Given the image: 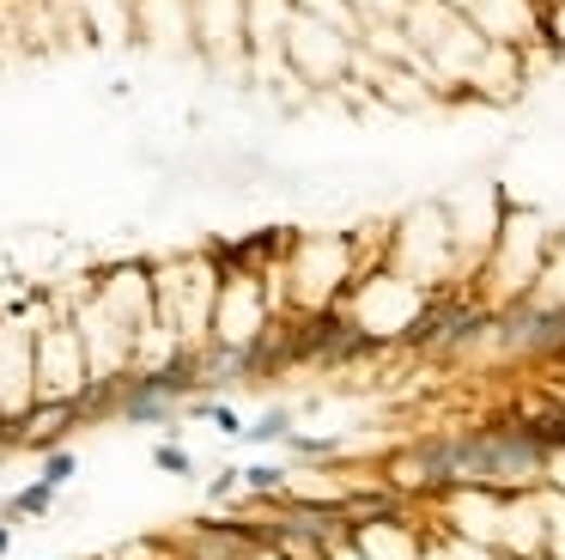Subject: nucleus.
<instances>
[{
  "label": "nucleus",
  "instance_id": "nucleus-1",
  "mask_svg": "<svg viewBox=\"0 0 565 560\" xmlns=\"http://www.w3.org/2000/svg\"><path fill=\"white\" fill-rule=\"evenodd\" d=\"M553 244H560V232H553L535 207H511V202H504L499 232H492V250H487V263H480V275L468 280V293L480 298V305H492V311L511 305V298H529L535 287L548 280Z\"/></svg>",
  "mask_w": 565,
  "mask_h": 560
},
{
  "label": "nucleus",
  "instance_id": "nucleus-2",
  "mask_svg": "<svg viewBox=\"0 0 565 560\" xmlns=\"http://www.w3.org/2000/svg\"><path fill=\"white\" fill-rule=\"evenodd\" d=\"M214 298H219V263L207 250L153 263V311L177 335V347H189V354L207 347V335H214Z\"/></svg>",
  "mask_w": 565,
  "mask_h": 560
},
{
  "label": "nucleus",
  "instance_id": "nucleus-3",
  "mask_svg": "<svg viewBox=\"0 0 565 560\" xmlns=\"http://www.w3.org/2000/svg\"><path fill=\"white\" fill-rule=\"evenodd\" d=\"M31 378H37V408H79L92 396V378H86V354H79V335L67 323V305L31 317Z\"/></svg>",
  "mask_w": 565,
  "mask_h": 560
},
{
  "label": "nucleus",
  "instance_id": "nucleus-4",
  "mask_svg": "<svg viewBox=\"0 0 565 560\" xmlns=\"http://www.w3.org/2000/svg\"><path fill=\"white\" fill-rule=\"evenodd\" d=\"M352 49H359V43L341 37L335 25H322V18H310V13H292L280 55H286V67H292L298 86H347Z\"/></svg>",
  "mask_w": 565,
  "mask_h": 560
},
{
  "label": "nucleus",
  "instance_id": "nucleus-5",
  "mask_svg": "<svg viewBox=\"0 0 565 560\" xmlns=\"http://www.w3.org/2000/svg\"><path fill=\"white\" fill-rule=\"evenodd\" d=\"M31 311L18 317H0V451H7V438L13 427L37 408V378H31Z\"/></svg>",
  "mask_w": 565,
  "mask_h": 560
},
{
  "label": "nucleus",
  "instance_id": "nucleus-6",
  "mask_svg": "<svg viewBox=\"0 0 565 560\" xmlns=\"http://www.w3.org/2000/svg\"><path fill=\"white\" fill-rule=\"evenodd\" d=\"M268 323H274L268 275H219L214 335H207V347H249L256 335H268Z\"/></svg>",
  "mask_w": 565,
  "mask_h": 560
},
{
  "label": "nucleus",
  "instance_id": "nucleus-7",
  "mask_svg": "<svg viewBox=\"0 0 565 560\" xmlns=\"http://www.w3.org/2000/svg\"><path fill=\"white\" fill-rule=\"evenodd\" d=\"M92 293L116 323L140 329L146 317H153V263H116L110 275L92 280Z\"/></svg>",
  "mask_w": 565,
  "mask_h": 560
},
{
  "label": "nucleus",
  "instance_id": "nucleus-8",
  "mask_svg": "<svg viewBox=\"0 0 565 560\" xmlns=\"http://www.w3.org/2000/svg\"><path fill=\"white\" fill-rule=\"evenodd\" d=\"M347 543L359 548L365 560H420V548H426V524H413V512L371 518V524L347 530Z\"/></svg>",
  "mask_w": 565,
  "mask_h": 560
},
{
  "label": "nucleus",
  "instance_id": "nucleus-9",
  "mask_svg": "<svg viewBox=\"0 0 565 560\" xmlns=\"http://www.w3.org/2000/svg\"><path fill=\"white\" fill-rule=\"evenodd\" d=\"M170 555H177V560H249V555H256V536H249L237 518H231V524L201 518V524H189V530L170 536Z\"/></svg>",
  "mask_w": 565,
  "mask_h": 560
},
{
  "label": "nucleus",
  "instance_id": "nucleus-10",
  "mask_svg": "<svg viewBox=\"0 0 565 560\" xmlns=\"http://www.w3.org/2000/svg\"><path fill=\"white\" fill-rule=\"evenodd\" d=\"M292 25V0H244V55L268 74V67H286L280 43H286Z\"/></svg>",
  "mask_w": 565,
  "mask_h": 560
},
{
  "label": "nucleus",
  "instance_id": "nucleus-11",
  "mask_svg": "<svg viewBox=\"0 0 565 560\" xmlns=\"http://www.w3.org/2000/svg\"><path fill=\"white\" fill-rule=\"evenodd\" d=\"M189 31L207 55H244V0H189Z\"/></svg>",
  "mask_w": 565,
  "mask_h": 560
},
{
  "label": "nucleus",
  "instance_id": "nucleus-12",
  "mask_svg": "<svg viewBox=\"0 0 565 560\" xmlns=\"http://www.w3.org/2000/svg\"><path fill=\"white\" fill-rule=\"evenodd\" d=\"M79 25L98 43H128L134 37V0H79Z\"/></svg>",
  "mask_w": 565,
  "mask_h": 560
},
{
  "label": "nucleus",
  "instance_id": "nucleus-13",
  "mask_svg": "<svg viewBox=\"0 0 565 560\" xmlns=\"http://www.w3.org/2000/svg\"><path fill=\"white\" fill-rule=\"evenodd\" d=\"M237 482H244V499H280L292 482V469L286 463H249V469H237Z\"/></svg>",
  "mask_w": 565,
  "mask_h": 560
},
{
  "label": "nucleus",
  "instance_id": "nucleus-14",
  "mask_svg": "<svg viewBox=\"0 0 565 560\" xmlns=\"http://www.w3.org/2000/svg\"><path fill=\"white\" fill-rule=\"evenodd\" d=\"M286 433H292V408H286V403H274V408H261V415L249 420V427H244L237 438H249V445H280Z\"/></svg>",
  "mask_w": 565,
  "mask_h": 560
},
{
  "label": "nucleus",
  "instance_id": "nucleus-15",
  "mask_svg": "<svg viewBox=\"0 0 565 560\" xmlns=\"http://www.w3.org/2000/svg\"><path fill=\"white\" fill-rule=\"evenodd\" d=\"M49 506H55V487H49V482H31V487H18V494L7 499V524H13V518H43Z\"/></svg>",
  "mask_w": 565,
  "mask_h": 560
},
{
  "label": "nucleus",
  "instance_id": "nucleus-16",
  "mask_svg": "<svg viewBox=\"0 0 565 560\" xmlns=\"http://www.w3.org/2000/svg\"><path fill=\"white\" fill-rule=\"evenodd\" d=\"M183 415H201L219 438H237V433H244V420H237V408H231V403H189Z\"/></svg>",
  "mask_w": 565,
  "mask_h": 560
},
{
  "label": "nucleus",
  "instance_id": "nucleus-17",
  "mask_svg": "<svg viewBox=\"0 0 565 560\" xmlns=\"http://www.w3.org/2000/svg\"><path fill=\"white\" fill-rule=\"evenodd\" d=\"M165 555H170V536H134V543H116L98 560H165Z\"/></svg>",
  "mask_w": 565,
  "mask_h": 560
},
{
  "label": "nucleus",
  "instance_id": "nucleus-18",
  "mask_svg": "<svg viewBox=\"0 0 565 560\" xmlns=\"http://www.w3.org/2000/svg\"><path fill=\"white\" fill-rule=\"evenodd\" d=\"M74 469H79L74 451H43V475H37V482H49L55 494H62V487L74 482Z\"/></svg>",
  "mask_w": 565,
  "mask_h": 560
},
{
  "label": "nucleus",
  "instance_id": "nucleus-19",
  "mask_svg": "<svg viewBox=\"0 0 565 560\" xmlns=\"http://www.w3.org/2000/svg\"><path fill=\"white\" fill-rule=\"evenodd\" d=\"M438 536V530H432ZM438 548H444V560H499L492 548H480V543H462V536H438Z\"/></svg>",
  "mask_w": 565,
  "mask_h": 560
},
{
  "label": "nucleus",
  "instance_id": "nucleus-20",
  "mask_svg": "<svg viewBox=\"0 0 565 560\" xmlns=\"http://www.w3.org/2000/svg\"><path fill=\"white\" fill-rule=\"evenodd\" d=\"M153 463L165 469V475H189V469H195V457H189L183 445H170V438H165V445L153 451Z\"/></svg>",
  "mask_w": 565,
  "mask_h": 560
},
{
  "label": "nucleus",
  "instance_id": "nucleus-21",
  "mask_svg": "<svg viewBox=\"0 0 565 560\" xmlns=\"http://www.w3.org/2000/svg\"><path fill=\"white\" fill-rule=\"evenodd\" d=\"M244 494V482H237V469H219L214 482H207V499H237Z\"/></svg>",
  "mask_w": 565,
  "mask_h": 560
},
{
  "label": "nucleus",
  "instance_id": "nucleus-22",
  "mask_svg": "<svg viewBox=\"0 0 565 560\" xmlns=\"http://www.w3.org/2000/svg\"><path fill=\"white\" fill-rule=\"evenodd\" d=\"M322 560H365V555H359V548H352V543H335V548H329V555H322Z\"/></svg>",
  "mask_w": 565,
  "mask_h": 560
},
{
  "label": "nucleus",
  "instance_id": "nucleus-23",
  "mask_svg": "<svg viewBox=\"0 0 565 560\" xmlns=\"http://www.w3.org/2000/svg\"><path fill=\"white\" fill-rule=\"evenodd\" d=\"M7 548H13V530H7V518H0V555H7Z\"/></svg>",
  "mask_w": 565,
  "mask_h": 560
},
{
  "label": "nucleus",
  "instance_id": "nucleus-24",
  "mask_svg": "<svg viewBox=\"0 0 565 560\" xmlns=\"http://www.w3.org/2000/svg\"><path fill=\"white\" fill-rule=\"evenodd\" d=\"M249 560H286V555H274V548H256V555H249Z\"/></svg>",
  "mask_w": 565,
  "mask_h": 560
},
{
  "label": "nucleus",
  "instance_id": "nucleus-25",
  "mask_svg": "<svg viewBox=\"0 0 565 560\" xmlns=\"http://www.w3.org/2000/svg\"><path fill=\"white\" fill-rule=\"evenodd\" d=\"M317 560H322V555H317Z\"/></svg>",
  "mask_w": 565,
  "mask_h": 560
}]
</instances>
